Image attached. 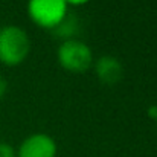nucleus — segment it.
Segmentation results:
<instances>
[{"label":"nucleus","instance_id":"20e7f679","mask_svg":"<svg viewBox=\"0 0 157 157\" xmlns=\"http://www.w3.org/2000/svg\"><path fill=\"white\" fill-rule=\"evenodd\" d=\"M58 147L52 136L34 133L23 139L15 150V157H56Z\"/></svg>","mask_w":157,"mask_h":157},{"label":"nucleus","instance_id":"f03ea898","mask_svg":"<svg viewBox=\"0 0 157 157\" xmlns=\"http://www.w3.org/2000/svg\"><path fill=\"white\" fill-rule=\"evenodd\" d=\"M56 59L59 66L72 73H82L93 64V52L84 41L78 38L64 40L56 49Z\"/></svg>","mask_w":157,"mask_h":157},{"label":"nucleus","instance_id":"9d476101","mask_svg":"<svg viewBox=\"0 0 157 157\" xmlns=\"http://www.w3.org/2000/svg\"><path fill=\"white\" fill-rule=\"evenodd\" d=\"M156 121H157V119H156Z\"/></svg>","mask_w":157,"mask_h":157},{"label":"nucleus","instance_id":"0eeeda50","mask_svg":"<svg viewBox=\"0 0 157 157\" xmlns=\"http://www.w3.org/2000/svg\"><path fill=\"white\" fill-rule=\"evenodd\" d=\"M0 157H15V150L5 142H0Z\"/></svg>","mask_w":157,"mask_h":157},{"label":"nucleus","instance_id":"f257e3e1","mask_svg":"<svg viewBox=\"0 0 157 157\" xmlns=\"http://www.w3.org/2000/svg\"><path fill=\"white\" fill-rule=\"evenodd\" d=\"M31 52V40L25 29L15 25L0 28V63L8 67L20 66Z\"/></svg>","mask_w":157,"mask_h":157},{"label":"nucleus","instance_id":"1a4fd4ad","mask_svg":"<svg viewBox=\"0 0 157 157\" xmlns=\"http://www.w3.org/2000/svg\"><path fill=\"white\" fill-rule=\"evenodd\" d=\"M67 3V6H82L86 3H89L90 0H64Z\"/></svg>","mask_w":157,"mask_h":157},{"label":"nucleus","instance_id":"6e6552de","mask_svg":"<svg viewBox=\"0 0 157 157\" xmlns=\"http://www.w3.org/2000/svg\"><path fill=\"white\" fill-rule=\"evenodd\" d=\"M6 93H8V81L3 76H0V99L5 98Z\"/></svg>","mask_w":157,"mask_h":157},{"label":"nucleus","instance_id":"7ed1b4c3","mask_svg":"<svg viewBox=\"0 0 157 157\" xmlns=\"http://www.w3.org/2000/svg\"><path fill=\"white\" fill-rule=\"evenodd\" d=\"M67 3L64 0H28V15L40 28L52 31L66 17Z\"/></svg>","mask_w":157,"mask_h":157},{"label":"nucleus","instance_id":"423d86ee","mask_svg":"<svg viewBox=\"0 0 157 157\" xmlns=\"http://www.w3.org/2000/svg\"><path fill=\"white\" fill-rule=\"evenodd\" d=\"M78 29H79V23H78V18L73 15V14H66V17L53 28V34L56 37H59L63 41L64 40H72L75 38V35L78 34Z\"/></svg>","mask_w":157,"mask_h":157},{"label":"nucleus","instance_id":"39448f33","mask_svg":"<svg viewBox=\"0 0 157 157\" xmlns=\"http://www.w3.org/2000/svg\"><path fill=\"white\" fill-rule=\"evenodd\" d=\"M95 73L98 79L105 86L117 84L124 76L122 63L111 55H104L95 61Z\"/></svg>","mask_w":157,"mask_h":157}]
</instances>
